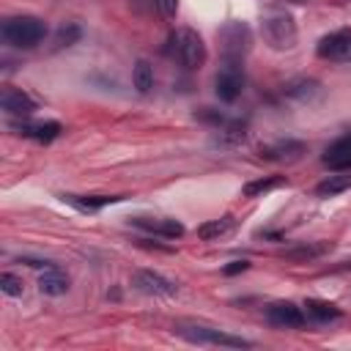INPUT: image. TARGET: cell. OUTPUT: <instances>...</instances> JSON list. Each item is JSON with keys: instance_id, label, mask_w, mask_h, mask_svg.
<instances>
[{"instance_id": "obj_23", "label": "cell", "mask_w": 351, "mask_h": 351, "mask_svg": "<svg viewBox=\"0 0 351 351\" xmlns=\"http://www.w3.org/2000/svg\"><path fill=\"white\" fill-rule=\"evenodd\" d=\"M326 250H329L326 241H321V244H299V247L285 250V258L288 261H313V258H321Z\"/></svg>"}, {"instance_id": "obj_13", "label": "cell", "mask_w": 351, "mask_h": 351, "mask_svg": "<svg viewBox=\"0 0 351 351\" xmlns=\"http://www.w3.org/2000/svg\"><path fill=\"white\" fill-rule=\"evenodd\" d=\"M0 107H3L8 115H14V118H30L33 110H36V101H33L22 88L5 85L3 93H0Z\"/></svg>"}, {"instance_id": "obj_3", "label": "cell", "mask_w": 351, "mask_h": 351, "mask_svg": "<svg viewBox=\"0 0 351 351\" xmlns=\"http://www.w3.org/2000/svg\"><path fill=\"white\" fill-rule=\"evenodd\" d=\"M167 52H170L184 69H189V71L200 69V66L206 63V58H208L200 33L192 30V27H178V30H173L170 38H167Z\"/></svg>"}, {"instance_id": "obj_14", "label": "cell", "mask_w": 351, "mask_h": 351, "mask_svg": "<svg viewBox=\"0 0 351 351\" xmlns=\"http://www.w3.org/2000/svg\"><path fill=\"white\" fill-rule=\"evenodd\" d=\"M321 162L329 170H351V132H346L343 137H337L332 145H326Z\"/></svg>"}, {"instance_id": "obj_7", "label": "cell", "mask_w": 351, "mask_h": 351, "mask_svg": "<svg viewBox=\"0 0 351 351\" xmlns=\"http://www.w3.org/2000/svg\"><path fill=\"white\" fill-rule=\"evenodd\" d=\"M315 55L324 60H351V27L332 30L318 38Z\"/></svg>"}, {"instance_id": "obj_11", "label": "cell", "mask_w": 351, "mask_h": 351, "mask_svg": "<svg viewBox=\"0 0 351 351\" xmlns=\"http://www.w3.org/2000/svg\"><path fill=\"white\" fill-rule=\"evenodd\" d=\"M129 225H134L151 236H162V239H181L184 236V225L178 219H167V217H129Z\"/></svg>"}, {"instance_id": "obj_21", "label": "cell", "mask_w": 351, "mask_h": 351, "mask_svg": "<svg viewBox=\"0 0 351 351\" xmlns=\"http://www.w3.org/2000/svg\"><path fill=\"white\" fill-rule=\"evenodd\" d=\"M282 184H285V176H263V178L247 181L244 189H241V195L244 197H261V195H266V192H271V189H277Z\"/></svg>"}, {"instance_id": "obj_25", "label": "cell", "mask_w": 351, "mask_h": 351, "mask_svg": "<svg viewBox=\"0 0 351 351\" xmlns=\"http://www.w3.org/2000/svg\"><path fill=\"white\" fill-rule=\"evenodd\" d=\"M0 291H3L5 296H22L25 285H22V280H19L16 274H11V271H3V274H0Z\"/></svg>"}, {"instance_id": "obj_27", "label": "cell", "mask_w": 351, "mask_h": 351, "mask_svg": "<svg viewBox=\"0 0 351 351\" xmlns=\"http://www.w3.org/2000/svg\"><path fill=\"white\" fill-rule=\"evenodd\" d=\"M154 5L165 19H173L178 14V0H154Z\"/></svg>"}, {"instance_id": "obj_22", "label": "cell", "mask_w": 351, "mask_h": 351, "mask_svg": "<svg viewBox=\"0 0 351 351\" xmlns=\"http://www.w3.org/2000/svg\"><path fill=\"white\" fill-rule=\"evenodd\" d=\"M132 85L137 88V93H148L151 88H154V66L145 60V58H140L137 63H134V71H132Z\"/></svg>"}, {"instance_id": "obj_4", "label": "cell", "mask_w": 351, "mask_h": 351, "mask_svg": "<svg viewBox=\"0 0 351 351\" xmlns=\"http://www.w3.org/2000/svg\"><path fill=\"white\" fill-rule=\"evenodd\" d=\"M173 332L189 343H197V346H228V348H250L252 343L244 340V337H236V335H228L217 326H206V324H197V321H176L173 324Z\"/></svg>"}, {"instance_id": "obj_9", "label": "cell", "mask_w": 351, "mask_h": 351, "mask_svg": "<svg viewBox=\"0 0 351 351\" xmlns=\"http://www.w3.org/2000/svg\"><path fill=\"white\" fill-rule=\"evenodd\" d=\"M19 137H30V140H36V143H52L60 132H63V126L58 123V121H30V118H16V121H11L8 123Z\"/></svg>"}, {"instance_id": "obj_18", "label": "cell", "mask_w": 351, "mask_h": 351, "mask_svg": "<svg viewBox=\"0 0 351 351\" xmlns=\"http://www.w3.org/2000/svg\"><path fill=\"white\" fill-rule=\"evenodd\" d=\"M346 189H351V170H335L332 176H326V178H321L315 184V195L318 197H335V195H340Z\"/></svg>"}, {"instance_id": "obj_6", "label": "cell", "mask_w": 351, "mask_h": 351, "mask_svg": "<svg viewBox=\"0 0 351 351\" xmlns=\"http://www.w3.org/2000/svg\"><path fill=\"white\" fill-rule=\"evenodd\" d=\"M244 90V69H241V60H222L217 77H214V93L219 101L230 104L241 96Z\"/></svg>"}, {"instance_id": "obj_26", "label": "cell", "mask_w": 351, "mask_h": 351, "mask_svg": "<svg viewBox=\"0 0 351 351\" xmlns=\"http://www.w3.org/2000/svg\"><path fill=\"white\" fill-rule=\"evenodd\" d=\"M195 118H197V121H203V123H214L217 129L228 123V118H225L219 110H211V107H203L200 112H195Z\"/></svg>"}, {"instance_id": "obj_17", "label": "cell", "mask_w": 351, "mask_h": 351, "mask_svg": "<svg viewBox=\"0 0 351 351\" xmlns=\"http://www.w3.org/2000/svg\"><path fill=\"white\" fill-rule=\"evenodd\" d=\"M63 203H71L80 211H99L104 206H112L118 200H123V195H60Z\"/></svg>"}, {"instance_id": "obj_2", "label": "cell", "mask_w": 351, "mask_h": 351, "mask_svg": "<svg viewBox=\"0 0 351 351\" xmlns=\"http://www.w3.org/2000/svg\"><path fill=\"white\" fill-rule=\"evenodd\" d=\"M261 36L271 49L282 52V49H293L296 47L299 30H296V22H293V16L288 11L271 8V11L261 14Z\"/></svg>"}, {"instance_id": "obj_12", "label": "cell", "mask_w": 351, "mask_h": 351, "mask_svg": "<svg viewBox=\"0 0 351 351\" xmlns=\"http://www.w3.org/2000/svg\"><path fill=\"white\" fill-rule=\"evenodd\" d=\"M263 159H271V162H296L307 154V145L302 140H274V143H266L261 145L258 151Z\"/></svg>"}, {"instance_id": "obj_24", "label": "cell", "mask_w": 351, "mask_h": 351, "mask_svg": "<svg viewBox=\"0 0 351 351\" xmlns=\"http://www.w3.org/2000/svg\"><path fill=\"white\" fill-rule=\"evenodd\" d=\"M80 36H82L80 25H77V22H66V25H60V27H58V33H55V47H58V49L71 47V44H77V41H80Z\"/></svg>"}, {"instance_id": "obj_10", "label": "cell", "mask_w": 351, "mask_h": 351, "mask_svg": "<svg viewBox=\"0 0 351 351\" xmlns=\"http://www.w3.org/2000/svg\"><path fill=\"white\" fill-rule=\"evenodd\" d=\"M266 321L277 329H299L304 324V310L293 302H271L266 307Z\"/></svg>"}, {"instance_id": "obj_1", "label": "cell", "mask_w": 351, "mask_h": 351, "mask_svg": "<svg viewBox=\"0 0 351 351\" xmlns=\"http://www.w3.org/2000/svg\"><path fill=\"white\" fill-rule=\"evenodd\" d=\"M0 36L8 47L16 49H33L47 38V22L30 14H19V16H8L0 25Z\"/></svg>"}, {"instance_id": "obj_20", "label": "cell", "mask_w": 351, "mask_h": 351, "mask_svg": "<svg viewBox=\"0 0 351 351\" xmlns=\"http://www.w3.org/2000/svg\"><path fill=\"white\" fill-rule=\"evenodd\" d=\"M233 228H236L233 214H222L219 219H208V222H203V225L197 228V236H200V239H206V241H211V239H219V236L230 233Z\"/></svg>"}, {"instance_id": "obj_8", "label": "cell", "mask_w": 351, "mask_h": 351, "mask_svg": "<svg viewBox=\"0 0 351 351\" xmlns=\"http://www.w3.org/2000/svg\"><path fill=\"white\" fill-rule=\"evenodd\" d=\"M132 285L148 296H176V291H178V285L173 280H167L165 274H159L154 269H137L132 274Z\"/></svg>"}, {"instance_id": "obj_15", "label": "cell", "mask_w": 351, "mask_h": 351, "mask_svg": "<svg viewBox=\"0 0 351 351\" xmlns=\"http://www.w3.org/2000/svg\"><path fill=\"white\" fill-rule=\"evenodd\" d=\"M282 93L293 101H313L321 96V82L315 77H293L282 85Z\"/></svg>"}, {"instance_id": "obj_16", "label": "cell", "mask_w": 351, "mask_h": 351, "mask_svg": "<svg viewBox=\"0 0 351 351\" xmlns=\"http://www.w3.org/2000/svg\"><path fill=\"white\" fill-rule=\"evenodd\" d=\"M302 310H304V318H310L313 324H329V321H337L343 315V310L326 299H307L302 304Z\"/></svg>"}, {"instance_id": "obj_28", "label": "cell", "mask_w": 351, "mask_h": 351, "mask_svg": "<svg viewBox=\"0 0 351 351\" xmlns=\"http://www.w3.org/2000/svg\"><path fill=\"white\" fill-rule=\"evenodd\" d=\"M247 269H250V261L241 258V261H230L228 266H222V274H225V277H233V274H241V271H247Z\"/></svg>"}, {"instance_id": "obj_5", "label": "cell", "mask_w": 351, "mask_h": 351, "mask_svg": "<svg viewBox=\"0 0 351 351\" xmlns=\"http://www.w3.org/2000/svg\"><path fill=\"white\" fill-rule=\"evenodd\" d=\"M219 49L225 60H244V55L252 49V30L241 19H230L217 30Z\"/></svg>"}, {"instance_id": "obj_19", "label": "cell", "mask_w": 351, "mask_h": 351, "mask_svg": "<svg viewBox=\"0 0 351 351\" xmlns=\"http://www.w3.org/2000/svg\"><path fill=\"white\" fill-rule=\"evenodd\" d=\"M38 291L47 293V296H63L69 291V277L58 269V266H49L44 269V274L38 277Z\"/></svg>"}]
</instances>
